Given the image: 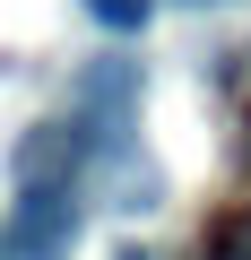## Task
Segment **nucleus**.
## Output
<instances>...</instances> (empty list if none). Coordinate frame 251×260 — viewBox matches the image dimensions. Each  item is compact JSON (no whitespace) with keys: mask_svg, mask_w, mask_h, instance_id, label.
I'll list each match as a JSON object with an SVG mask.
<instances>
[{"mask_svg":"<svg viewBox=\"0 0 251 260\" xmlns=\"http://www.w3.org/2000/svg\"><path fill=\"white\" fill-rule=\"evenodd\" d=\"M69 243H78V191H69V174H61V182H18L9 260H61Z\"/></svg>","mask_w":251,"mask_h":260,"instance_id":"nucleus-1","label":"nucleus"},{"mask_svg":"<svg viewBox=\"0 0 251 260\" xmlns=\"http://www.w3.org/2000/svg\"><path fill=\"white\" fill-rule=\"evenodd\" d=\"M139 87H148V70L130 61V52H95L87 70H78V87H69V104L104 130V156H121V130L139 121Z\"/></svg>","mask_w":251,"mask_h":260,"instance_id":"nucleus-2","label":"nucleus"},{"mask_svg":"<svg viewBox=\"0 0 251 260\" xmlns=\"http://www.w3.org/2000/svg\"><path fill=\"white\" fill-rule=\"evenodd\" d=\"M78 9L104 26V35H148V18H156V0H78Z\"/></svg>","mask_w":251,"mask_h":260,"instance_id":"nucleus-3","label":"nucleus"},{"mask_svg":"<svg viewBox=\"0 0 251 260\" xmlns=\"http://www.w3.org/2000/svg\"><path fill=\"white\" fill-rule=\"evenodd\" d=\"M217 260H251V243H242V234H234V243H225V251H217Z\"/></svg>","mask_w":251,"mask_h":260,"instance_id":"nucleus-4","label":"nucleus"},{"mask_svg":"<svg viewBox=\"0 0 251 260\" xmlns=\"http://www.w3.org/2000/svg\"><path fill=\"white\" fill-rule=\"evenodd\" d=\"M173 9H217V0H173Z\"/></svg>","mask_w":251,"mask_h":260,"instance_id":"nucleus-5","label":"nucleus"},{"mask_svg":"<svg viewBox=\"0 0 251 260\" xmlns=\"http://www.w3.org/2000/svg\"><path fill=\"white\" fill-rule=\"evenodd\" d=\"M113 260H148V251H139V243H130V251H113Z\"/></svg>","mask_w":251,"mask_h":260,"instance_id":"nucleus-6","label":"nucleus"},{"mask_svg":"<svg viewBox=\"0 0 251 260\" xmlns=\"http://www.w3.org/2000/svg\"><path fill=\"white\" fill-rule=\"evenodd\" d=\"M0 260H9V225H0Z\"/></svg>","mask_w":251,"mask_h":260,"instance_id":"nucleus-7","label":"nucleus"},{"mask_svg":"<svg viewBox=\"0 0 251 260\" xmlns=\"http://www.w3.org/2000/svg\"><path fill=\"white\" fill-rule=\"evenodd\" d=\"M242 243H251V217H242Z\"/></svg>","mask_w":251,"mask_h":260,"instance_id":"nucleus-8","label":"nucleus"}]
</instances>
